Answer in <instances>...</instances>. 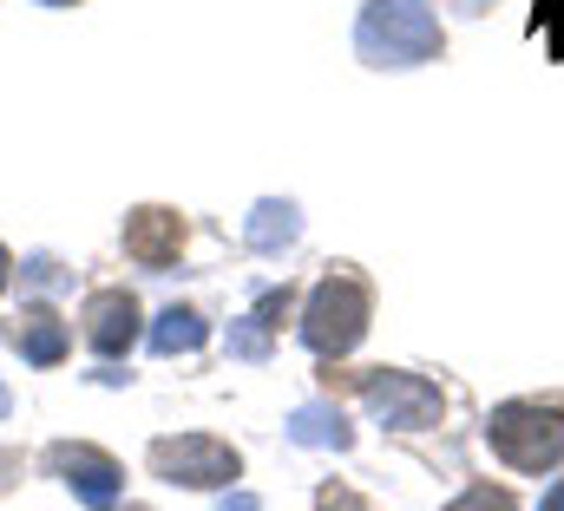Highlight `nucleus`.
<instances>
[{"label": "nucleus", "instance_id": "obj_13", "mask_svg": "<svg viewBox=\"0 0 564 511\" xmlns=\"http://www.w3.org/2000/svg\"><path fill=\"white\" fill-rule=\"evenodd\" d=\"M204 335H210V328H204L197 308H164L158 328H151V348H158V355H191V348H204Z\"/></svg>", "mask_w": 564, "mask_h": 511}, {"label": "nucleus", "instance_id": "obj_14", "mask_svg": "<svg viewBox=\"0 0 564 511\" xmlns=\"http://www.w3.org/2000/svg\"><path fill=\"white\" fill-rule=\"evenodd\" d=\"M453 511H519L512 505V492H499V486H473V492H459Z\"/></svg>", "mask_w": 564, "mask_h": 511}, {"label": "nucleus", "instance_id": "obj_7", "mask_svg": "<svg viewBox=\"0 0 564 511\" xmlns=\"http://www.w3.org/2000/svg\"><path fill=\"white\" fill-rule=\"evenodd\" d=\"M184 250V217L177 210H158V204H144L126 217V256L144 262V269H164V262H177Z\"/></svg>", "mask_w": 564, "mask_h": 511}, {"label": "nucleus", "instance_id": "obj_17", "mask_svg": "<svg viewBox=\"0 0 564 511\" xmlns=\"http://www.w3.org/2000/svg\"><path fill=\"white\" fill-rule=\"evenodd\" d=\"M13 479H20V459H13V453H0V492H7Z\"/></svg>", "mask_w": 564, "mask_h": 511}, {"label": "nucleus", "instance_id": "obj_22", "mask_svg": "<svg viewBox=\"0 0 564 511\" xmlns=\"http://www.w3.org/2000/svg\"><path fill=\"white\" fill-rule=\"evenodd\" d=\"M46 7H73V0H46Z\"/></svg>", "mask_w": 564, "mask_h": 511}, {"label": "nucleus", "instance_id": "obj_10", "mask_svg": "<svg viewBox=\"0 0 564 511\" xmlns=\"http://www.w3.org/2000/svg\"><path fill=\"white\" fill-rule=\"evenodd\" d=\"M276 315H289V289H270V295L257 302V315L230 322V355H237V361H263V355H270V335H276Z\"/></svg>", "mask_w": 564, "mask_h": 511}, {"label": "nucleus", "instance_id": "obj_6", "mask_svg": "<svg viewBox=\"0 0 564 511\" xmlns=\"http://www.w3.org/2000/svg\"><path fill=\"white\" fill-rule=\"evenodd\" d=\"M46 466L86 499L93 511H119V492H126V472H119V459L112 453H99V446H86V439H59L53 453H46Z\"/></svg>", "mask_w": 564, "mask_h": 511}, {"label": "nucleus", "instance_id": "obj_18", "mask_svg": "<svg viewBox=\"0 0 564 511\" xmlns=\"http://www.w3.org/2000/svg\"><path fill=\"white\" fill-rule=\"evenodd\" d=\"M224 511H263V505H257L250 492H237V499H224Z\"/></svg>", "mask_w": 564, "mask_h": 511}, {"label": "nucleus", "instance_id": "obj_3", "mask_svg": "<svg viewBox=\"0 0 564 511\" xmlns=\"http://www.w3.org/2000/svg\"><path fill=\"white\" fill-rule=\"evenodd\" d=\"M486 439L506 466L519 472H545V466H564V413L558 406H532V400H512L486 420Z\"/></svg>", "mask_w": 564, "mask_h": 511}, {"label": "nucleus", "instance_id": "obj_9", "mask_svg": "<svg viewBox=\"0 0 564 511\" xmlns=\"http://www.w3.org/2000/svg\"><path fill=\"white\" fill-rule=\"evenodd\" d=\"M13 348H20L33 368H53V361H66V348H73V328H66L53 308H26V315L13 322Z\"/></svg>", "mask_w": 564, "mask_h": 511}, {"label": "nucleus", "instance_id": "obj_20", "mask_svg": "<svg viewBox=\"0 0 564 511\" xmlns=\"http://www.w3.org/2000/svg\"><path fill=\"white\" fill-rule=\"evenodd\" d=\"M7 275H13V256L0 250V289H7Z\"/></svg>", "mask_w": 564, "mask_h": 511}, {"label": "nucleus", "instance_id": "obj_1", "mask_svg": "<svg viewBox=\"0 0 564 511\" xmlns=\"http://www.w3.org/2000/svg\"><path fill=\"white\" fill-rule=\"evenodd\" d=\"M355 46L368 66H421L440 53V20L426 13L421 0H368Z\"/></svg>", "mask_w": 564, "mask_h": 511}, {"label": "nucleus", "instance_id": "obj_8", "mask_svg": "<svg viewBox=\"0 0 564 511\" xmlns=\"http://www.w3.org/2000/svg\"><path fill=\"white\" fill-rule=\"evenodd\" d=\"M86 341H93L99 355H126V348L139 341V302H132L126 289H99V295L86 302Z\"/></svg>", "mask_w": 564, "mask_h": 511}, {"label": "nucleus", "instance_id": "obj_4", "mask_svg": "<svg viewBox=\"0 0 564 511\" xmlns=\"http://www.w3.org/2000/svg\"><path fill=\"white\" fill-rule=\"evenodd\" d=\"M348 387L388 420V426H401V433H421V426H440V413H446V400H440V387L421 381V374H394V368H375V374H348Z\"/></svg>", "mask_w": 564, "mask_h": 511}, {"label": "nucleus", "instance_id": "obj_19", "mask_svg": "<svg viewBox=\"0 0 564 511\" xmlns=\"http://www.w3.org/2000/svg\"><path fill=\"white\" fill-rule=\"evenodd\" d=\"M545 511H564V486H552V492H545Z\"/></svg>", "mask_w": 564, "mask_h": 511}, {"label": "nucleus", "instance_id": "obj_5", "mask_svg": "<svg viewBox=\"0 0 564 511\" xmlns=\"http://www.w3.org/2000/svg\"><path fill=\"white\" fill-rule=\"evenodd\" d=\"M151 472L171 479V486L210 492V486H230L237 479V453L224 439H210V433H184V439H158L151 446Z\"/></svg>", "mask_w": 564, "mask_h": 511}, {"label": "nucleus", "instance_id": "obj_21", "mask_svg": "<svg viewBox=\"0 0 564 511\" xmlns=\"http://www.w3.org/2000/svg\"><path fill=\"white\" fill-rule=\"evenodd\" d=\"M0 413H7V387H0Z\"/></svg>", "mask_w": 564, "mask_h": 511}, {"label": "nucleus", "instance_id": "obj_11", "mask_svg": "<svg viewBox=\"0 0 564 511\" xmlns=\"http://www.w3.org/2000/svg\"><path fill=\"white\" fill-rule=\"evenodd\" d=\"M289 439H295V446H335V453H348V446H355L348 420H341L328 400H308V406H295V413H289Z\"/></svg>", "mask_w": 564, "mask_h": 511}, {"label": "nucleus", "instance_id": "obj_15", "mask_svg": "<svg viewBox=\"0 0 564 511\" xmlns=\"http://www.w3.org/2000/svg\"><path fill=\"white\" fill-rule=\"evenodd\" d=\"M59 275H66V269H59L53 256H26V282H40V289H53Z\"/></svg>", "mask_w": 564, "mask_h": 511}, {"label": "nucleus", "instance_id": "obj_2", "mask_svg": "<svg viewBox=\"0 0 564 511\" xmlns=\"http://www.w3.org/2000/svg\"><path fill=\"white\" fill-rule=\"evenodd\" d=\"M368 308H375V289L355 275V269H335L328 282H315L308 308H302V341L322 355V361H341L361 335H368Z\"/></svg>", "mask_w": 564, "mask_h": 511}, {"label": "nucleus", "instance_id": "obj_16", "mask_svg": "<svg viewBox=\"0 0 564 511\" xmlns=\"http://www.w3.org/2000/svg\"><path fill=\"white\" fill-rule=\"evenodd\" d=\"M322 511H368V505H361V492H348V486H322Z\"/></svg>", "mask_w": 564, "mask_h": 511}, {"label": "nucleus", "instance_id": "obj_12", "mask_svg": "<svg viewBox=\"0 0 564 511\" xmlns=\"http://www.w3.org/2000/svg\"><path fill=\"white\" fill-rule=\"evenodd\" d=\"M295 230H302V217H295V204H276V197H263L257 210H250V250H263V256H276L282 243H295Z\"/></svg>", "mask_w": 564, "mask_h": 511}]
</instances>
